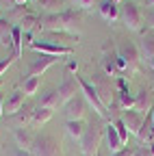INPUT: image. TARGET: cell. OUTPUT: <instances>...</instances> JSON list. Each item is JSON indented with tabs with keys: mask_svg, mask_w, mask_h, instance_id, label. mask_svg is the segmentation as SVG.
<instances>
[{
	"mask_svg": "<svg viewBox=\"0 0 154 156\" xmlns=\"http://www.w3.org/2000/svg\"><path fill=\"white\" fill-rule=\"evenodd\" d=\"M28 48L35 50V52H39V54H48V56H72L74 54L72 46H59V44L46 41V39H35Z\"/></svg>",
	"mask_w": 154,
	"mask_h": 156,
	"instance_id": "6",
	"label": "cell"
},
{
	"mask_svg": "<svg viewBox=\"0 0 154 156\" xmlns=\"http://www.w3.org/2000/svg\"><path fill=\"white\" fill-rule=\"evenodd\" d=\"M52 113L54 111H50V108H44V106H37L35 108V113H33V119H30V126L33 128H41L50 117H52Z\"/></svg>",
	"mask_w": 154,
	"mask_h": 156,
	"instance_id": "23",
	"label": "cell"
},
{
	"mask_svg": "<svg viewBox=\"0 0 154 156\" xmlns=\"http://www.w3.org/2000/svg\"><path fill=\"white\" fill-rule=\"evenodd\" d=\"M22 106H24V91H22V89H17V91L9 93V95L5 98V113H7L9 117L15 115Z\"/></svg>",
	"mask_w": 154,
	"mask_h": 156,
	"instance_id": "16",
	"label": "cell"
},
{
	"mask_svg": "<svg viewBox=\"0 0 154 156\" xmlns=\"http://www.w3.org/2000/svg\"><path fill=\"white\" fill-rule=\"evenodd\" d=\"M76 69H78V63H76V61H70V63H67V72L72 74V72H76Z\"/></svg>",
	"mask_w": 154,
	"mask_h": 156,
	"instance_id": "35",
	"label": "cell"
},
{
	"mask_svg": "<svg viewBox=\"0 0 154 156\" xmlns=\"http://www.w3.org/2000/svg\"><path fill=\"white\" fill-rule=\"evenodd\" d=\"M2 113H5V100L0 98V117H2Z\"/></svg>",
	"mask_w": 154,
	"mask_h": 156,
	"instance_id": "37",
	"label": "cell"
},
{
	"mask_svg": "<svg viewBox=\"0 0 154 156\" xmlns=\"http://www.w3.org/2000/svg\"><path fill=\"white\" fill-rule=\"evenodd\" d=\"M139 52H141V58L145 61H154V35L152 33H145L141 37V44H139Z\"/></svg>",
	"mask_w": 154,
	"mask_h": 156,
	"instance_id": "19",
	"label": "cell"
},
{
	"mask_svg": "<svg viewBox=\"0 0 154 156\" xmlns=\"http://www.w3.org/2000/svg\"><path fill=\"white\" fill-rule=\"evenodd\" d=\"M102 132H104V128L93 126V124H89L85 128V134L81 139L83 156H95V154H98V145H100V139H102Z\"/></svg>",
	"mask_w": 154,
	"mask_h": 156,
	"instance_id": "5",
	"label": "cell"
},
{
	"mask_svg": "<svg viewBox=\"0 0 154 156\" xmlns=\"http://www.w3.org/2000/svg\"><path fill=\"white\" fill-rule=\"evenodd\" d=\"M13 136H15L17 145H20V150H30V145L35 141V136L26 128H13Z\"/></svg>",
	"mask_w": 154,
	"mask_h": 156,
	"instance_id": "22",
	"label": "cell"
},
{
	"mask_svg": "<svg viewBox=\"0 0 154 156\" xmlns=\"http://www.w3.org/2000/svg\"><path fill=\"white\" fill-rule=\"evenodd\" d=\"M76 80H78V87H81L83 98H85V100L93 106V111L98 113V117H102V119H109L111 113H109V111H106V106L102 104V100H100L98 91H95V87L91 85V80H87V78H83V76H78V74H76Z\"/></svg>",
	"mask_w": 154,
	"mask_h": 156,
	"instance_id": "2",
	"label": "cell"
},
{
	"mask_svg": "<svg viewBox=\"0 0 154 156\" xmlns=\"http://www.w3.org/2000/svg\"><path fill=\"white\" fill-rule=\"evenodd\" d=\"M115 2H120V0H115Z\"/></svg>",
	"mask_w": 154,
	"mask_h": 156,
	"instance_id": "41",
	"label": "cell"
},
{
	"mask_svg": "<svg viewBox=\"0 0 154 156\" xmlns=\"http://www.w3.org/2000/svg\"><path fill=\"white\" fill-rule=\"evenodd\" d=\"M148 5H150V7H154V0H148Z\"/></svg>",
	"mask_w": 154,
	"mask_h": 156,
	"instance_id": "39",
	"label": "cell"
},
{
	"mask_svg": "<svg viewBox=\"0 0 154 156\" xmlns=\"http://www.w3.org/2000/svg\"><path fill=\"white\" fill-rule=\"evenodd\" d=\"M150 65H152V69H154V61H150Z\"/></svg>",
	"mask_w": 154,
	"mask_h": 156,
	"instance_id": "40",
	"label": "cell"
},
{
	"mask_svg": "<svg viewBox=\"0 0 154 156\" xmlns=\"http://www.w3.org/2000/svg\"><path fill=\"white\" fill-rule=\"evenodd\" d=\"M59 98H61V104H67L70 100H74L76 95L81 93V87H78V80H76V76H72L70 72L63 76V80L59 85Z\"/></svg>",
	"mask_w": 154,
	"mask_h": 156,
	"instance_id": "9",
	"label": "cell"
},
{
	"mask_svg": "<svg viewBox=\"0 0 154 156\" xmlns=\"http://www.w3.org/2000/svg\"><path fill=\"white\" fill-rule=\"evenodd\" d=\"M15 156H30V152H28V150H20V147H17V150H15Z\"/></svg>",
	"mask_w": 154,
	"mask_h": 156,
	"instance_id": "36",
	"label": "cell"
},
{
	"mask_svg": "<svg viewBox=\"0 0 154 156\" xmlns=\"http://www.w3.org/2000/svg\"><path fill=\"white\" fill-rule=\"evenodd\" d=\"M17 26L22 28V33H33L35 28H39V15L33 13V11H28V13L24 15V20H22Z\"/></svg>",
	"mask_w": 154,
	"mask_h": 156,
	"instance_id": "24",
	"label": "cell"
},
{
	"mask_svg": "<svg viewBox=\"0 0 154 156\" xmlns=\"http://www.w3.org/2000/svg\"><path fill=\"white\" fill-rule=\"evenodd\" d=\"M95 156H100V154H95Z\"/></svg>",
	"mask_w": 154,
	"mask_h": 156,
	"instance_id": "43",
	"label": "cell"
},
{
	"mask_svg": "<svg viewBox=\"0 0 154 156\" xmlns=\"http://www.w3.org/2000/svg\"><path fill=\"white\" fill-rule=\"evenodd\" d=\"M30 156H61V147L54 141V136L50 134H41L35 136V141L30 145Z\"/></svg>",
	"mask_w": 154,
	"mask_h": 156,
	"instance_id": "4",
	"label": "cell"
},
{
	"mask_svg": "<svg viewBox=\"0 0 154 156\" xmlns=\"http://www.w3.org/2000/svg\"><path fill=\"white\" fill-rule=\"evenodd\" d=\"M63 28L67 35H81V24H83V13L78 9H63Z\"/></svg>",
	"mask_w": 154,
	"mask_h": 156,
	"instance_id": "10",
	"label": "cell"
},
{
	"mask_svg": "<svg viewBox=\"0 0 154 156\" xmlns=\"http://www.w3.org/2000/svg\"><path fill=\"white\" fill-rule=\"evenodd\" d=\"M5 17V7H2V2H0V20Z\"/></svg>",
	"mask_w": 154,
	"mask_h": 156,
	"instance_id": "38",
	"label": "cell"
},
{
	"mask_svg": "<svg viewBox=\"0 0 154 156\" xmlns=\"http://www.w3.org/2000/svg\"><path fill=\"white\" fill-rule=\"evenodd\" d=\"M98 11H100V15L106 20L109 24H113V22H117V20H120V7H117L115 0H102Z\"/></svg>",
	"mask_w": 154,
	"mask_h": 156,
	"instance_id": "17",
	"label": "cell"
},
{
	"mask_svg": "<svg viewBox=\"0 0 154 156\" xmlns=\"http://www.w3.org/2000/svg\"><path fill=\"white\" fill-rule=\"evenodd\" d=\"M104 134H106V147H109L111 154L124 150V143H122L120 134H117V128H115L113 124H106V126H104Z\"/></svg>",
	"mask_w": 154,
	"mask_h": 156,
	"instance_id": "18",
	"label": "cell"
},
{
	"mask_svg": "<svg viewBox=\"0 0 154 156\" xmlns=\"http://www.w3.org/2000/svg\"><path fill=\"white\" fill-rule=\"evenodd\" d=\"M111 156H134V150H132V147H124V150L115 152V154H111Z\"/></svg>",
	"mask_w": 154,
	"mask_h": 156,
	"instance_id": "32",
	"label": "cell"
},
{
	"mask_svg": "<svg viewBox=\"0 0 154 156\" xmlns=\"http://www.w3.org/2000/svg\"><path fill=\"white\" fill-rule=\"evenodd\" d=\"M26 13H28V9H26L24 5H17V7H11V9L7 11V20H9L13 26H17V24H20L22 20H24Z\"/></svg>",
	"mask_w": 154,
	"mask_h": 156,
	"instance_id": "25",
	"label": "cell"
},
{
	"mask_svg": "<svg viewBox=\"0 0 154 156\" xmlns=\"http://www.w3.org/2000/svg\"><path fill=\"white\" fill-rule=\"evenodd\" d=\"M0 44H2L7 50L13 48V24L7 17L0 20Z\"/></svg>",
	"mask_w": 154,
	"mask_h": 156,
	"instance_id": "20",
	"label": "cell"
},
{
	"mask_svg": "<svg viewBox=\"0 0 154 156\" xmlns=\"http://www.w3.org/2000/svg\"><path fill=\"white\" fill-rule=\"evenodd\" d=\"M70 2L76 7V9H83V11H89V9H93V5H95V0H70Z\"/></svg>",
	"mask_w": 154,
	"mask_h": 156,
	"instance_id": "31",
	"label": "cell"
},
{
	"mask_svg": "<svg viewBox=\"0 0 154 156\" xmlns=\"http://www.w3.org/2000/svg\"><path fill=\"white\" fill-rule=\"evenodd\" d=\"M85 108H87V102H85V98H81V95H76L74 100H70L67 104H63V113H65V117H67V122H78V119H83Z\"/></svg>",
	"mask_w": 154,
	"mask_h": 156,
	"instance_id": "11",
	"label": "cell"
},
{
	"mask_svg": "<svg viewBox=\"0 0 154 156\" xmlns=\"http://www.w3.org/2000/svg\"><path fill=\"white\" fill-rule=\"evenodd\" d=\"M152 35H154V30H152Z\"/></svg>",
	"mask_w": 154,
	"mask_h": 156,
	"instance_id": "44",
	"label": "cell"
},
{
	"mask_svg": "<svg viewBox=\"0 0 154 156\" xmlns=\"http://www.w3.org/2000/svg\"><path fill=\"white\" fill-rule=\"evenodd\" d=\"M145 20H148V26L154 30V9L152 11H148V15H145Z\"/></svg>",
	"mask_w": 154,
	"mask_h": 156,
	"instance_id": "34",
	"label": "cell"
},
{
	"mask_svg": "<svg viewBox=\"0 0 154 156\" xmlns=\"http://www.w3.org/2000/svg\"><path fill=\"white\" fill-rule=\"evenodd\" d=\"M91 85L95 87V91H98V95H100V100H102V104L106 106V111H111V113H117L120 111V104H117V89L113 87V83H111V76H106L102 69H93V74H91Z\"/></svg>",
	"mask_w": 154,
	"mask_h": 156,
	"instance_id": "1",
	"label": "cell"
},
{
	"mask_svg": "<svg viewBox=\"0 0 154 156\" xmlns=\"http://www.w3.org/2000/svg\"><path fill=\"white\" fill-rule=\"evenodd\" d=\"M134 156H152V154H150V150L143 145V147H139V150H134Z\"/></svg>",
	"mask_w": 154,
	"mask_h": 156,
	"instance_id": "33",
	"label": "cell"
},
{
	"mask_svg": "<svg viewBox=\"0 0 154 156\" xmlns=\"http://www.w3.org/2000/svg\"><path fill=\"white\" fill-rule=\"evenodd\" d=\"M120 17L124 20V24L134 30V33H141L143 30V15L137 7V2H132V0H126V2L120 7Z\"/></svg>",
	"mask_w": 154,
	"mask_h": 156,
	"instance_id": "3",
	"label": "cell"
},
{
	"mask_svg": "<svg viewBox=\"0 0 154 156\" xmlns=\"http://www.w3.org/2000/svg\"><path fill=\"white\" fill-rule=\"evenodd\" d=\"M41 9H46V13H59L61 9V0H37Z\"/></svg>",
	"mask_w": 154,
	"mask_h": 156,
	"instance_id": "28",
	"label": "cell"
},
{
	"mask_svg": "<svg viewBox=\"0 0 154 156\" xmlns=\"http://www.w3.org/2000/svg\"><path fill=\"white\" fill-rule=\"evenodd\" d=\"M39 106H44V108H50V111L59 108V106H63V104H61V98H59V91H56V89H50V91H46V93L41 95V100H39Z\"/></svg>",
	"mask_w": 154,
	"mask_h": 156,
	"instance_id": "21",
	"label": "cell"
},
{
	"mask_svg": "<svg viewBox=\"0 0 154 156\" xmlns=\"http://www.w3.org/2000/svg\"><path fill=\"white\" fill-rule=\"evenodd\" d=\"M41 87V76H30V78H24L22 83V91L24 95H35Z\"/></svg>",
	"mask_w": 154,
	"mask_h": 156,
	"instance_id": "26",
	"label": "cell"
},
{
	"mask_svg": "<svg viewBox=\"0 0 154 156\" xmlns=\"http://www.w3.org/2000/svg\"><path fill=\"white\" fill-rule=\"evenodd\" d=\"M65 128H67V134L72 136V139H78V141H81V139H83V134H85V128H87V126L83 124V119H78V122H67V126H65Z\"/></svg>",
	"mask_w": 154,
	"mask_h": 156,
	"instance_id": "27",
	"label": "cell"
},
{
	"mask_svg": "<svg viewBox=\"0 0 154 156\" xmlns=\"http://www.w3.org/2000/svg\"><path fill=\"white\" fill-rule=\"evenodd\" d=\"M122 119H124V124H126V128H128V132H130V134L139 136V132H141V128H143V119H145L143 113L130 108V111H124Z\"/></svg>",
	"mask_w": 154,
	"mask_h": 156,
	"instance_id": "12",
	"label": "cell"
},
{
	"mask_svg": "<svg viewBox=\"0 0 154 156\" xmlns=\"http://www.w3.org/2000/svg\"><path fill=\"white\" fill-rule=\"evenodd\" d=\"M33 113H35V106H30V104H24L20 111H17L15 115H11V126L13 128H26V126H30V119H33Z\"/></svg>",
	"mask_w": 154,
	"mask_h": 156,
	"instance_id": "14",
	"label": "cell"
},
{
	"mask_svg": "<svg viewBox=\"0 0 154 156\" xmlns=\"http://www.w3.org/2000/svg\"><path fill=\"white\" fill-rule=\"evenodd\" d=\"M59 58L56 56H48V54H39L35 58V61L28 65V69H26V78H30V76H41L50 65H54Z\"/></svg>",
	"mask_w": 154,
	"mask_h": 156,
	"instance_id": "13",
	"label": "cell"
},
{
	"mask_svg": "<svg viewBox=\"0 0 154 156\" xmlns=\"http://www.w3.org/2000/svg\"><path fill=\"white\" fill-rule=\"evenodd\" d=\"M113 126L115 128H117V134H120V139H122V143L126 145V141H128V128H126V124H124V119H122V117H117V119H115L113 122Z\"/></svg>",
	"mask_w": 154,
	"mask_h": 156,
	"instance_id": "29",
	"label": "cell"
},
{
	"mask_svg": "<svg viewBox=\"0 0 154 156\" xmlns=\"http://www.w3.org/2000/svg\"><path fill=\"white\" fill-rule=\"evenodd\" d=\"M115 48H117V54L124 58V63H126L128 72H137V69H139L141 52H139V48L134 46L132 41H122V44H117Z\"/></svg>",
	"mask_w": 154,
	"mask_h": 156,
	"instance_id": "7",
	"label": "cell"
},
{
	"mask_svg": "<svg viewBox=\"0 0 154 156\" xmlns=\"http://www.w3.org/2000/svg\"><path fill=\"white\" fill-rule=\"evenodd\" d=\"M152 104H154V89L143 87L137 95H134V111H139V113L150 111V108H152Z\"/></svg>",
	"mask_w": 154,
	"mask_h": 156,
	"instance_id": "15",
	"label": "cell"
},
{
	"mask_svg": "<svg viewBox=\"0 0 154 156\" xmlns=\"http://www.w3.org/2000/svg\"><path fill=\"white\" fill-rule=\"evenodd\" d=\"M0 87H2V83H0Z\"/></svg>",
	"mask_w": 154,
	"mask_h": 156,
	"instance_id": "42",
	"label": "cell"
},
{
	"mask_svg": "<svg viewBox=\"0 0 154 156\" xmlns=\"http://www.w3.org/2000/svg\"><path fill=\"white\" fill-rule=\"evenodd\" d=\"M15 61H17V56H15V54H7L5 58H0V76H5V72H7Z\"/></svg>",
	"mask_w": 154,
	"mask_h": 156,
	"instance_id": "30",
	"label": "cell"
},
{
	"mask_svg": "<svg viewBox=\"0 0 154 156\" xmlns=\"http://www.w3.org/2000/svg\"><path fill=\"white\" fill-rule=\"evenodd\" d=\"M115 58H117V48H115L111 41H106L104 46H102V72L106 74V76H122L120 74V69H117V63H115Z\"/></svg>",
	"mask_w": 154,
	"mask_h": 156,
	"instance_id": "8",
	"label": "cell"
}]
</instances>
